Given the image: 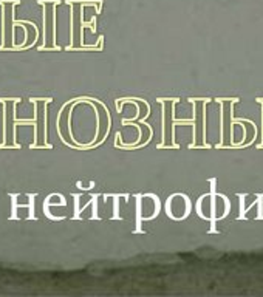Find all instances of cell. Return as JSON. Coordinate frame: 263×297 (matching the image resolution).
<instances>
[{"label":"cell","instance_id":"1","mask_svg":"<svg viewBox=\"0 0 263 297\" xmlns=\"http://www.w3.org/2000/svg\"><path fill=\"white\" fill-rule=\"evenodd\" d=\"M258 104H261V125H263V102ZM261 141H263V127H261Z\"/></svg>","mask_w":263,"mask_h":297}]
</instances>
